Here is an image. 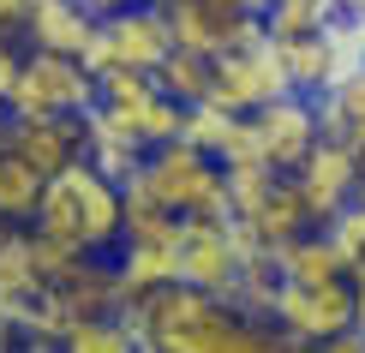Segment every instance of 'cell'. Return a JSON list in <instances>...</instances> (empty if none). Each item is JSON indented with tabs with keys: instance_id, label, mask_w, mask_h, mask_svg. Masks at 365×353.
<instances>
[{
	"instance_id": "6da1fadb",
	"label": "cell",
	"mask_w": 365,
	"mask_h": 353,
	"mask_svg": "<svg viewBox=\"0 0 365 353\" xmlns=\"http://www.w3.org/2000/svg\"><path fill=\"white\" fill-rule=\"evenodd\" d=\"M126 222H132L126 186L84 156V162L60 168V174L48 180L42 210H36L30 227H42L48 240L72 245V252H84V257H102V252H114V245L126 240Z\"/></svg>"
},
{
	"instance_id": "7a4b0ae2",
	"label": "cell",
	"mask_w": 365,
	"mask_h": 353,
	"mask_svg": "<svg viewBox=\"0 0 365 353\" xmlns=\"http://www.w3.org/2000/svg\"><path fill=\"white\" fill-rule=\"evenodd\" d=\"M180 48L174 42V24H168V6H120L108 12V19L96 24V36H90V48H84V66L96 72H114V66H132V72H156L162 60H168Z\"/></svg>"
},
{
	"instance_id": "3957f363",
	"label": "cell",
	"mask_w": 365,
	"mask_h": 353,
	"mask_svg": "<svg viewBox=\"0 0 365 353\" xmlns=\"http://www.w3.org/2000/svg\"><path fill=\"white\" fill-rule=\"evenodd\" d=\"M102 96V78L84 66L78 54H54V48H30L12 84L6 114H90Z\"/></svg>"
},
{
	"instance_id": "277c9868",
	"label": "cell",
	"mask_w": 365,
	"mask_h": 353,
	"mask_svg": "<svg viewBox=\"0 0 365 353\" xmlns=\"http://www.w3.org/2000/svg\"><path fill=\"white\" fill-rule=\"evenodd\" d=\"M96 108L114 114L126 132H138L150 150L168 144V138H180V126H186V102L168 96L156 72H132V66L102 72V96H96Z\"/></svg>"
},
{
	"instance_id": "5b68a950",
	"label": "cell",
	"mask_w": 365,
	"mask_h": 353,
	"mask_svg": "<svg viewBox=\"0 0 365 353\" xmlns=\"http://www.w3.org/2000/svg\"><path fill=\"white\" fill-rule=\"evenodd\" d=\"M282 96H294V78H287L282 48H276L269 30L252 36V42H240V48L216 54V96L210 102H222V108H234V114H257V108H269V102H282Z\"/></svg>"
},
{
	"instance_id": "8992f818",
	"label": "cell",
	"mask_w": 365,
	"mask_h": 353,
	"mask_svg": "<svg viewBox=\"0 0 365 353\" xmlns=\"http://www.w3.org/2000/svg\"><path fill=\"white\" fill-rule=\"evenodd\" d=\"M276 324L287 329L294 347H336L354 324V275H336V282H282L276 300Z\"/></svg>"
},
{
	"instance_id": "52a82bcc",
	"label": "cell",
	"mask_w": 365,
	"mask_h": 353,
	"mask_svg": "<svg viewBox=\"0 0 365 353\" xmlns=\"http://www.w3.org/2000/svg\"><path fill=\"white\" fill-rule=\"evenodd\" d=\"M0 150L24 156L36 174H60V168L84 162L90 138H84V114H0Z\"/></svg>"
},
{
	"instance_id": "ba28073f",
	"label": "cell",
	"mask_w": 365,
	"mask_h": 353,
	"mask_svg": "<svg viewBox=\"0 0 365 353\" xmlns=\"http://www.w3.org/2000/svg\"><path fill=\"white\" fill-rule=\"evenodd\" d=\"M180 234H186V216H132L126 222V240H120L114 264L132 294L180 282Z\"/></svg>"
},
{
	"instance_id": "9c48e42d",
	"label": "cell",
	"mask_w": 365,
	"mask_h": 353,
	"mask_svg": "<svg viewBox=\"0 0 365 353\" xmlns=\"http://www.w3.org/2000/svg\"><path fill=\"white\" fill-rule=\"evenodd\" d=\"M252 132H257V156H264L276 174H294L299 162L312 156V144L324 138V114H317V96H282L269 108L252 114Z\"/></svg>"
},
{
	"instance_id": "30bf717a",
	"label": "cell",
	"mask_w": 365,
	"mask_h": 353,
	"mask_svg": "<svg viewBox=\"0 0 365 353\" xmlns=\"http://www.w3.org/2000/svg\"><path fill=\"white\" fill-rule=\"evenodd\" d=\"M294 180H299V192H306L317 227H329L359 198V150L341 144V138H317L312 156L294 168Z\"/></svg>"
},
{
	"instance_id": "8fae6325",
	"label": "cell",
	"mask_w": 365,
	"mask_h": 353,
	"mask_svg": "<svg viewBox=\"0 0 365 353\" xmlns=\"http://www.w3.org/2000/svg\"><path fill=\"white\" fill-rule=\"evenodd\" d=\"M240 264H246V245H240V227L234 222H204V216H186V234H180V275L210 294H234L240 282Z\"/></svg>"
},
{
	"instance_id": "7c38bea8",
	"label": "cell",
	"mask_w": 365,
	"mask_h": 353,
	"mask_svg": "<svg viewBox=\"0 0 365 353\" xmlns=\"http://www.w3.org/2000/svg\"><path fill=\"white\" fill-rule=\"evenodd\" d=\"M162 6H168L174 42L197 48V54H222V48H240V42L264 36V19L227 6V0H162Z\"/></svg>"
},
{
	"instance_id": "4fadbf2b",
	"label": "cell",
	"mask_w": 365,
	"mask_h": 353,
	"mask_svg": "<svg viewBox=\"0 0 365 353\" xmlns=\"http://www.w3.org/2000/svg\"><path fill=\"white\" fill-rule=\"evenodd\" d=\"M96 24H102V12L90 6V0H30L24 36H30V48H54V54H78L84 60Z\"/></svg>"
},
{
	"instance_id": "5bb4252c",
	"label": "cell",
	"mask_w": 365,
	"mask_h": 353,
	"mask_svg": "<svg viewBox=\"0 0 365 353\" xmlns=\"http://www.w3.org/2000/svg\"><path fill=\"white\" fill-rule=\"evenodd\" d=\"M246 227L269 245V252H282L287 240H299L306 227H317V216H312L306 192H299V180H294V174H282V180H276V192L257 204V216H246Z\"/></svg>"
},
{
	"instance_id": "9a60e30c",
	"label": "cell",
	"mask_w": 365,
	"mask_h": 353,
	"mask_svg": "<svg viewBox=\"0 0 365 353\" xmlns=\"http://www.w3.org/2000/svg\"><path fill=\"white\" fill-rule=\"evenodd\" d=\"M84 138H90V150H84V156L96 162L102 174H114L120 186H126V180L144 168V156H150V144H144V138H138V132H126L114 114H102V108H90V114H84Z\"/></svg>"
},
{
	"instance_id": "2e32d148",
	"label": "cell",
	"mask_w": 365,
	"mask_h": 353,
	"mask_svg": "<svg viewBox=\"0 0 365 353\" xmlns=\"http://www.w3.org/2000/svg\"><path fill=\"white\" fill-rule=\"evenodd\" d=\"M48 287V270H42V257H36V234L30 227H12L6 240H0V300L19 312V305H30Z\"/></svg>"
},
{
	"instance_id": "e0dca14e",
	"label": "cell",
	"mask_w": 365,
	"mask_h": 353,
	"mask_svg": "<svg viewBox=\"0 0 365 353\" xmlns=\"http://www.w3.org/2000/svg\"><path fill=\"white\" fill-rule=\"evenodd\" d=\"M317 114H324V138H341V144L365 150V66L341 72V78L317 96Z\"/></svg>"
},
{
	"instance_id": "ac0fdd59",
	"label": "cell",
	"mask_w": 365,
	"mask_h": 353,
	"mask_svg": "<svg viewBox=\"0 0 365 353\" xmlns=\"http://www.w3.org/2000/svg\"><path fill=\"white\" fill-rule=\"evenodd\" d=\"M276 264H282L287 282H336V275H347V257L329 240V227H306L299 240H287L276 252Z\"/></svg>"
},
{
	"instance_id": "d6986e66",
	"label": "cell",
	"mask_w": 365,
	"mask_h": 353,
	"mask_svg": "<svg viewBox=\"0 0 365 353\" xmlns=\"http://www.w3.org/2000/svg\"><path fill=\"white\" fill-rule=\"evenodd\" d=\"M42 192H48V174H36L24 156H12V150H0V216L30 227L42 210Z\"/></svg>"
},
{
	"instance_id": "ffe728a7",
	"label": "cell",
	"mask_w": 365,
	"mask_h": 353,
	"mask_svg": "<svg viewBox=\"0 0 365 353\" xmlns=\"http://www.w3.org/2000/svg\"><path fill=\"white\" fill-rule=\"evenodd\" d=\"M156 78L168 96H180L192 108V102H210L216 96V54H197V48H174L168 60L156 66Z\"/></svg>"
},
{
	"instance_id": "44dd1931",
	"label": "cell",
	"mask_w": 365,
	"mask_h": 353,
	"mask_svg": "<svg viewBox=\"0 0 365 353\" xmlns=\"http://www.w3.org/2000/svg\"><path fill=\"white\" fill-rule=\"evenodd\" d=\"M60 347H66V353H132L144 342H138V329H132L120 312H102V317H78Z\"/></svg>"
},
{
	"instance_id": "7402d4cb",
	"label": "cell",
	"mask_w": 365,
	"mask_h": 353,
	"mask_svg": "<svg viewBox=\"0 0 365 353\" xmlns=\"http://www.w3.org/2000/svg\"><path fill=\"white\" fill-rule=\"evenodd\" d=\"M222 174H227V198H234V216L246 222V216H257V204H264L269 192H276V168L269 162H222Z\"/></svg>"
},
{
	"instance_id": "603a6c76",
	"label": "cell",
	"mask_w": 365,
	"mask_h": 353,
	"mask_svg": "<svg viewBox=\"0 0 365 353\" xmlns=\"http://www.w3.org/2000/svg\"><path fill=\"white\" fill-rule=\"evenodd\" d=\"M234 126H240L234 108H222V102H192L180 138H186V144H197V150H210V156H222L227 138H234Z\"/></svg>"
},
{
	"instance_id": "cb8c5ba5",
	"label": "cell",
	"mask_w": 365,
	"mask_h": 353,
	"mask_svg": "<svg viewBox=\"0 0 365 353\" xmlns=\"http://www.w3.org/2000/svg\"><path fill=\"white\" fill-rule=\"evenodd\" d=\"M329 19H336V6H306V0H269L264 30H269L276 42H287V36H312V30H329Z\"/></svg>"
},
{
	"instance_id": "d4e9b609",
	"label": "cell",
	"mask_w": 365,
	"mask_h": 353,
	"mask_svg": "<svg viewBox=\"0 0 365 353\" xmlns=\"http://www.w3.org/2000/svg\"><path fill=\"white\" fill-rule=\"evenodd\" d=\"M19 66H24V54L12 48V36L0 30V114H6V102H12V84H19Z\"/></svg>"
},
{
	"instance_id": "484cf974",
	"label": "cell",
	"mask_w": 365,
	"mask_h": 353,
	"mask_svg": "<svg viewBox=\"0 0 365 353\" xmlns=\"http://www.w3.org/2000/svg\"><path fill=\"white\" fill-rule=\"evenodd\" d=\"M24 19H30V0H0V30H6V36H19Z\"/></svg>"
},
{
	"instance_id": "4316f807",
	"label": "cell",
	"mask_w": 365,
	"mask_h": 353,
	"mask_svg": "<svg viewBox=\"0 0 365 353\" xmlns=\"http://www.w3.org/2000/svg\"><path fill=\"white\" fill-rule=\"evenodd\" d=\"M12 342H19V312L0 300V347H12Z\"/></svg>"
},
{
	"instance_id": "83f0119b",
	"label": "cell",
	"mask_w": 365,
	"mask_h": 353,
	"mask_svg": "<svg viewBox=\"0 0 365 353\" xmlns=\"http://www.w3.org/2000/svg\"><path fill=\"white\" fill-rule=\"evenodd\" d=\"M354 324L365 329V270H354Z\"/></svg>"
},
{
	"instance_id": "f1b7e54d",
	"label": "cell",
	"mask_w": 365,
	"mask_h": 353,
	"mask_svg": "<svg viewBox=\"0 0 365 353\" xmlns=\"http://www.w3.org/2000/svg\"><path fill=\"white\" fill-rule=\"evenodd\" d=\"M90 6H96L102 19H108V12H120V6H144V0H90Z\"/></svg>"
},
{
	"instance_id": "f546056e",
	"label": "cell",
	"mask_w": 365,
	"mask_h": 353,
	"mask_svg": "<svg viewBox=\"0 0 365 353\" xmlns=\"http://www.w3.org/2000/svg\"><path fill=\"white\" fill-rule=\"evenodd\" d=\"M227 6H240V12H257V19H264V12H269V0H227Z\"/></svg>"
},
{
	"instance_id": "4dcf8cb0",
	"label": "cell",
	"mask_w": 365,
	"mask_h": 353,
	"mask_svg": "<svg viewBox=\"0 0 365 353\" xmlns=\"http://www.w3.org/2000/svg\"><path fill=\"white\" fill-rule=\"evenodd\" d=\"M306 6H336V12H341V0H306Z\"/></svg>"
},
{
	"instance_id": "1f68e13d",
	"label": "cell",
	"mask_w": 365,
	"mask_h": 353,
	"mask_svg": "<svg viewBox=\"0 0 365 353\" xmlns=\"http://www.w3.org/2000/svg\"><path fill=\"white\" fill-rule=\"evenodd\" d=\"M12 227H19V222H6V216H0V240H6V234H12Z\"/></svg>"
},
{
	"instance_id": "d6a6232c",
	"label": "cell",
	"mask_w": 365,
	"mask_h": 353,
	"mask_svg": "<svg viewBox=\"0 0 365 353\" xmlns=\"http://www.w3.org/2000/svg\"><path fill=\"white\" fill-rule=\"evenodd\" d=\"M341 6H354V0H341Z\"/></svg>"
}]
</instances>
